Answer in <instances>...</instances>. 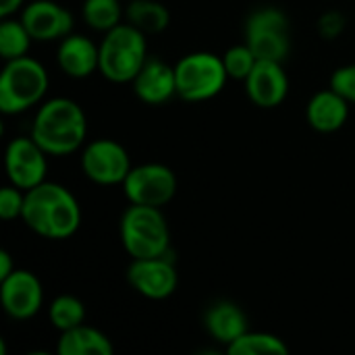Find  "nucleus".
I'll return each instance as SVG.
<instances>
[{"label":"nucleus","mask_w":355,"mask_h":355,"mask_svg":"<svg viewBox=\"0 0 355 355\" xmlns=\"http://www.w3.org/2000/svg\"><path fill=\"white\" fill-rule=\"evenodd\" d=\"M21 220L35 235L62 241L77 233L81 225V206L71 189L60 183L44 181L25 191Z\"/></svg>","instance_id":"obj_1"},{"label":"nucleus","mask_w":355,"mask_h":355,"mask_svg":"<svg viewBox=\"0 0 355 355\" xmlns=\"http://www.w3.org/2000/svg\"><path fill=\"white\" fill-rule=\"evenodd\" d=\"M29 135L48 156H67L85 146L87 116L75 100L50 98L37 106Z\"/></svg>","instance_id":"obj_2"},{"label":"nucleus","mask_w":355,"mask_h":355,"mask_svg":"<svg viewBox=\"0 0 355 355\" xmlns=\"http://www.w3.org/2000/svg\"><path fill=\"white\" fill-rule=\"evenodd\" d=\"M50 77L46 67L27 56L4 60L0 73V112L21 114L33 106H40L46 98Z\"/></svg>","instance_id":"obj_3"},{"label":"nucleus","mask_w":355,"mask_h":355,"mask_svg":"<svg viewBox=\"0 0 355 355\" xmlns=\"http://www.w3.org/2000/svg\"><path fill=\"white\" fill-rule=\"evenodd\" d=\"M148 60L146 33L131 23H121L100 42V73L112 83H131Z\"/></svg>","instance_id":"obj_4"},{"label":"nucleus","mask_w":355,"mask_h":355,"mask_svg":"<svg viewBox=\"0 0 355 355\" xmlns=\"http://www.w3.org/2000/svg\"><path fill=\"white\" fill-rule=\"evenodd\" d=\"M119 233L131 260L166 256L171 250V229L162 208L131 204L121 216Z\"/></svg>","instance_id":"obj_5"},{"label":"nucleus","mask_w":355,"mask_h":355,"mask_svg":"<svg viewBox=\"0 0 355 355\" xmlns=\"http://www.w3.org/2000/svg\"><path fill=\"white\" fill-rule=\"evenodd\" d=\"M177 96L187 102H206L218 96L229 79L223 56L212 52H191L175 64Z\"/></svg>","instance_id":"obj_6"},{"label":"nucleus","mask_w":355,"mask_h":355,"mask_svg":"<svg viewBox=\"0 0 355 355\" xmlns=\"http://www.w3.org/2000/svg\"><path fill=\"white\" fill-rule=\"evenodd\" d=\"M245 44L262 60L283 62L291 50L289 19L277 6H260L245 21Z\"/></svg>","instance_id":"obj_7"},{"label":"nucleus","mask_w":355,"mask_h":355,"mask_svg":"<svg viewBox=\"0 0 355 355\" xmlns=\"http://www.w3.org/2000/svg\"><path fill=\"white\" fill-rule=\"evenodd\" d=\"M123 191L129 204L162 208L177 193V177L166 164L160 162L137 164L123 181Z\"/></svg>","instance_id":"obj_8"},{"label":"nucleus","mask_w":355,"mask_h":355,"mask_svg":"<svg viewBox=\"0 0 355 355\" xmlns=\"http://www.w3.org/2000/svg\"><path fill=\"white\" fill-rule=\"evenodd\" d=\"M131 168L129 152L114 139H94L81 148V171L98 185H123Z\"/></svg>","instance_id":"obj_9"},{"label":"nucleus","mask_w":355,"mask_h":355,"mask_svg":"<svg viewBox=\"0 0 355 355\" xmlns=\"http://www.w3.org/2000/svg\"><path fill=\"white\" fill-rule=\"evenodd\" d=\"M4 168L8 181L27 191L46 181L48 154L31 135H19L4 150Z\"/></svg>","instance_id":"obj_10"},{"label":"nucleus","mask_w":355,"mask_h":355,"mask_svg":"<svg viewBox=\"0 0 355 355\" xmlns=\"http://www.w3.org/2000/svg\"><path fill=\"white\" fill-rule=\"evenodd\" d=\"M0 304L6 316L12 320L33 318L44 304V289L40 279L25 268H15L0 281Z\"/></svg>","instance_id":"obj_11"},{"label":"nucleus","mask_w":355,"mask_h":355,"mask_svg":"<svg viewBox=\"0 0 355 355\" xmlns=\"http://www.w3.org/2000/svg\"><path fill=\"white\" fill-rule=\"evenodd\" d=\"M166 256L131 260L127 268V281L139 295L148 300H166L175 293L179 285V272Z\"/></svg>","instance_id":"obj_12"},{"label":"nucleus","mask_w":355,"mask_h":355,"mask_svg":"<svg viewBox=\"0 0 355 355\" xmlns=\"http://www.w3.org/2000/svg\"><path fill=\"white\" fill-rule=\"evenodd\" d=\"M19 17L33 42L62 40L73 31V15L54 0H31L21 8Z\"/></svg>","instance_id":"obj_13"},{"label":"nucleus","mask_w":355,"mask_h":355,"mask_svg":"<svg viewBox=\"0 0 355 355\" xmlns=\"http://www.w3.org/2000/svg\"><path fill=\"white\" fill-rule=\"evenodd\" d=\"M245 94L260 108H277L285 102L289 94V77L279 60L258 58L254 71L248 75Z\"/></svg>","instance_id":"obj_14"},{"label":"nucleus","mask_w":355,"mask_h":355,"mask_svg":"<svg viewBox=\"0 0 355 355\" xmlns=\"http://www.w3.org/2000/svg\"><path fill=\"white\" fill-rule=\"evenodd\" d=\"M135 96L150 106H160L177 96V75L175 67L166 64L156 56H148L146 64L131 81Z\"/></svg>","instance_id":"obj_15"},{"label":"nucleus","mask_w":355,"mask_h":355,"mask_svg":"<svg viewBox=\"0 0 355 355\" xmlns=\"http://www.w3.org/2000/svg\"><path fill=\"white\" fill-rule=\"evenodd\" d=\"M60 71L73 79H85L100 71V46L81 33H69L60 40L56 50Z\"/></svg>","instance_id":"obj_16"},{"label":"nucleus","mask_w":355,"mask_h":355,"mask_svg":"<svg viewBox=\"0 0 355 355\" xmlns=\"http://www.w3.org/2000/svg\"><path fill=\"white\" fill-rule=\"evenodd\" d=\"M349 104L352 102L345 100L341 94H337L333 87L316 92L306 106L308 125L320 133H335L347 123Z\"/></svg>","instance_id":"obj_17"},{"label":"nucleus","mask_w":355,"mask_h":355,"mask_svg":"<svg viewBox=\"0 0 355 355\" xmlns=\"http://www.w3.org/2000/svg\"><path fill=\"white\" fill-rule=\"evenodd\" d=\"M204 327L214 341L229 347L235 339L250 331V320L237 304L223 300L208 308L204 316Z\"/></svg>","instance_id":"obj_18"},{"label":"nucleus","mask_w":355,"mask_h":355,"mask_svg":"<svg viewBox=\"0 0 355 355\" xmlns=\"http://www.w3.org/2000/svg\"><path fill=\"white\" fill-rule=\"evenodd\" d=\"M56 352L58 355H112L114 345L102 331L83 322L60 333Z\"/></svg>","instance_id":"obj_19"},{"label":"nucleus","mask_w":355,"mask_h":355,"mask_svg":"<svg viewBox=\"0 0 355 355\" xmlns=\"http://www.w3.org/2000/svg\"><path fill=\"white\" fill-rule=\"evenodd\" d=\"M125 21L146 35H154L168 27L171 12L158 0H129L125 6Z\"/></svg>","instance_id":"obj_20"},{"label":"nucleus","mask_w":355,"mask_h":355,"mask_svg":"<svg viewBox=\"0 0 355 355\" xmlns=\"http://www.w3.org/2000/svg\"><path fill=\"white\" fill-rule=\"evenodd\" d=\"M229 355H287L289 347L287 343L272 335V333H262V331H248L239 339H235L229 347Z\"/></svg>","instance_id":"obj_21"},{"label":"nucleus","mask_w":355,"mask_h":355,"mask_svg":"<svg viewBox=\"0 0 355 355\" xmlns=\"http://www.w3.org/2000/svg\"><path fill=\"white\" fill-rule=\"evenodd\" d=\"M31 42H33V37L27 31L21 17H15V15L2 17V23H0V56L4 60L27 56Z\"/></svg>","instance_id":"obj_22"},{"label":"nucleus","mask_w":355,"mask_h":355,"mask_svg":"<svg viewBox=\"0 0 355 355\" xmlns=\"http://www.w3.org/2000/svg\"><path fill=\"white\" fill-rule=\"evenodd\" d=\"M81 15L87 27L106 33L123 23L125 6L121 0H83Z\"/></svg>","instance_id":"obj_23"},{"label":"nucleus","mask_w":355,"mask_h":355,"mask_svg":"<svg viewBox=\"0 0 355 355\" xmlns=\"http://www.w3.org/2000/svg\"><path fill=\"white\" fill-rule=\"evenodd\" d=\"M50 322L56 331H69L85 322V306L75 295H58L52 300L48 310Z\"/></svg>","instance_id":"obj_24"},{"label":"nucleus","mask_w":355,"mask_h":355,"mask_svg":"<svg viewBox=\"0 0 355 355\" xmlns=\"http://www.w3.org/2000/svg\"><path fill=\"white\" fill-rule=\"evenodd\" d=\"M223 62H225V69L229 73V79L245 81L248 75L254 71V67L258 62V56L254 54V50L248 44H239V46L229 48L223 54Z\"/></svg>","instance_id":"obj_25"},{"label":"nucleus","mask_w":355,"mask_h":355,"mask_svg":"<svg viewBox=\"0 0 355 355\" xmlns=\"http://www.w3.org/2000/svg\"><path fill=\"white\" fill-rule=\"evenodd\" d=\"M25 208V189L17 185H4L0 189V218L2 220H15L23 216Z\"/></svg>","instance_id":"obj_26"},{"label":"nucleus","mask_w":355,"mask_h":355,"mask_svg":"<svg viewBox=\"0 0 355 355\" xmlns=\"http://www.w3.org/2000/svg\"><path fill=\"white\" fill-rule=\"evenodd\" d=\"M331 87L341 94L345 100H349L352 104H355V62L354 64H345L339 67L333 77H331Z\"/></svg>","instance_id":"obj_27"},{"label":"nucleus","mask_w":355,"mask_h":355,"mask_svg":"<svg viewBox=\"0 0 355 355\" xmlns=\"http://www.w3.org/2000/svg\"><path fill=\"white\" fill-rule=\"evenodd\" d=\"M343 29H345V17L339 10H329L318 21V31L327 40H335L337 35L343 33Z\"/></svg>","instance_id":"obj_28"},{"label":"nucleus","mask_w":355,"mask_h":355,"mask_svg":"<svg viewBox=\"0 0 355 355\" xmlns=\"http://www.w3.org/2000/svg\"><path fill=\"white\" fill-rule=\"evenodd\" d=\"M25 4H27L25 0H0V17L17 15Z\"/></svg>","instance_id":"obj_29"},{"label":"nucleus","mask_w":355,"mask_h":355,"mask_svg":"<svg viewBox=\"0 0 355 355\" xmlns=\"http://www.w3.org/2000/svg\"><path fill=\"white\" fill-rule=\"evenodd\" d=\"M10 272H15V262L12 256L6 250H0V281L6 279Z\"/></svg>","instance_id":"obj_30"}]
</instances>
